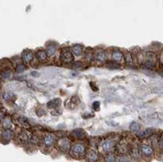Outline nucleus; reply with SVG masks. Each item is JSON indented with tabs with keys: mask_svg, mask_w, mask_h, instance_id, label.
Instances as JSON below:
<instances>
[{
	"mask_svg": "<svg viewBox=\"0 0 163 162\" xmlns=\"http://www.w3.org/2000/svg\"><path fill=\"white\" fill-rule=\"evenodd\" d=\"M85 151H86L85 146L81 144V143H78V144H75L71 148L70 154L74 158H80V157H82V156H84Z\"/></svg>",
	"mask_w": 163,
	"mask_h": 162,
	"instance_id": "f257e3e1",
	"label": "nucleus"
},
{
	"mask_svg": "<svg viewBox=\"0 0 163 162\" xmlns=\"http://www.w3.org/2000/svg\"><path fill=\"white\" fill-rule=\"evenodd\" d=\"M58 147L63 152H66L71 148V143L67 139H61L58 141Z\"/></svg>",
	"mask_w": 163,
	"mask_h": 162,
	"instance_id": "f03ea898",
	"label": "nucleus"
},
{
	"mask_svg": "<svg viewBox=\"0 0 163 162\" xmlns=\"http://www.w3.org/2000/svg\"><path fill=\"white\" fill-rule=\"evenodd\" d=\"M140 151L142 155L145 157H151L153 154L152 147L148 144H142L140 147Z\"/></svg>",
	"mask_w": 163,
	"mask_h": 162,
	"instance_id": "7ed1b4c3",
	"label": "nucleus"
},
{
	"mask_svg": "<svg viewBox=\"0 0 163 162\" xmlns=\"http://www.w3.org/2000/svg\"><path fill=\"white\" fill-rule=\"evenodd\" d=\"M98 154L96 151H94L93 149L88 150L86 154V159L88 162H96L98 161Z\"/></svg>",
	"mask_w": 163,
	"mask_h": 162,
	"instance_id": "20e7f679",
	"label": "nucleus"
},
{
	"mask_svg": "<svg viewBox=\"0 0 163 162\" xmlns=\"http://www.w3.org/2000/svg\"><path fill=\"white\" fill-rule=\"evenodd\" d=\"M61 59L62 61H64L65 63H69V62L72 61V60H73L72 53L70 52V50L69 49H65L62 51L61 55Z\"/></svg>",
	"mask_w": 163,
	"mask_h": 162,
	"instance_id": "39448f33",
	"label": "nucleus"
},
{
	"mask_svg": "<svg viewBox=\"0 0 163 162\" xmlns=\"http://www.w3.org/2000/svg\"><path fill=\"white\" fill-rule=\"evenodd\" d=\"M112 147H113V143L110 140H106L104 141L101 145H100V148H101L102 151L104 152H108L112 150Z\"/></svg>",
	"mask_w": 163,
	"mask_h": 162,
	"instance_id": "423d86ee",
	"label": "nucleus"
},
{
	"mask_svg": "<svg viewBox=\"0 0 163 162\" xmlns=\"http://www.w3.org/2000/svg\"><path fill=\"white\" fill-rule=\"evenodd\" d=\"M54 143V137L51 134H47L45 137L43 138V144L46 147H51Z\"/></svg>",
	"mask_w": 163,
	"mask_h": 162,
	"instance_id": "0eeeda50",
	"label": "nucleus"
},
{
	"mask_svg": "<svg viewBox=\"0 0 163 162\" xmlns=\"http://www.w3.org/2000/svg\"><path fill=\"white\" fill-rule=\"evenodd\" d=\"M153 133V129H148L146 130H144V131H138L137 132V136L140 137L141 139H144V138H146L148 136L151 135Z\"/></svg>",
	"mask_w": 163,
	"mask_h": 162,
	"instance_id": "6e6552de",
	"label": "nucleus"
},
{
	"mask_svg": "<svg viewBox=\"0 0 163 162\" xmlns=\"http://www.w3.org/2000/svg\"><path fill=\"white\" fill-rule=\"evenodd\" d=\"M94 57L96 60L98 61H104L105 59H106V55H105V52L103 51V50H99L95 53Z\"/></svg>",
	"mask_w": 163,
	"mask_h": 162,
	"instance_id": "1a4fd4ad",
	"label": "nucleus"
},
{
	"mask_svg": "<svg viewBox=\"0 0 163 162\" xmlns=\"http://www.w3.org/2000/svg\"><path fill=\"white\" fill-rule=\"evenodd\" d=\"M37 58L39 61H46L47 60V52L44 50H39L37 52Z\"/></svg>",
	"mask_w": 163,
	"mask_h": 162,
	"instance_id": "9d476101",
	"label": "nucleus"
},
{
	"mask_svg": "<svg viewBox=\"0 0 163 162\" xmlns=\"http://www.w3.org/2000/svg\"><path fill=\"white\" fill-rule=\"evenodd\" d=\"M23 59L25 63H29L33 60V54L30 51H25L23 54Z\"/></svg>",
	"mask_w": 163,
	"mask_h": 162,
	"instance_id": "9b49d317",
	"label": "nucleus"
},
{
	"mask_svg": "<svg viewBox=\"0 0 163 162\" xmlns=\"http://www.w3.org/2000/svg\"><path fill=\"white\" fill-rule=\"evenodd\" d=\"M82 47L79 45H76V46H73L72 47V51H73V54H75L76 56H80L82 53Z\"/></svg>",
	"mask_w": 163,
	"mask_h": 162,
	"instance_id": "f8f14e48",
	"label": "nucleus"
},
{
	"mask_svg": "<svg viewBox=\"0 0 163 162\" xmlns=\"http://www.w3.org/2000/svg\"><path fill=\"white\" fill-rule=\"evenodd\" d=\"M73 134L78 139H82L85 136V132L82 129H76L73 132Z\"/></svg>",
	"mask_w": 163,
	"mask_h": 162,
	"instance_id": "ddd939ff",
	"label": "nucleus"
},
{
	"mask_svg": "<svg viewBox=\"0 0 163 162\" xmlns=\"http://www.w3.org/2000/svg\"><path fill=\"white\" fill-rule=\"evenodd\" d=\"M112 60H116V61H120V60H122L123 55H122L121 52H119V51H115V52L112 53Z\"/></svg>",
	"mask_w": 163,
	"mask_h": 162,
	"instance_id": "4468645a",
	"label": "nucleus"
},
{
	"mask_svg": "<svg viewBox=\"0 0 163 162\" xmlns=\"http://www.w3.org/2000/svg\"><path fill=\"white\" fill-rule=\"evenodd\" d=\"M104 161L105 162H116V157L112 153H108L104 157Z\"/></svg>",
	"mask_w": 163,
	"mask_h": 162,
	"instance_id": "2eb2a0df",
	"label": "nucleus"
},
{
	"mask_svg": "<svg viewBox=\"0 0 163 162\" xmlns=\"http://www.w3.org/2000/svg\"><path fill=\"white\" fill-rule=\"evenodd\" d=\"M2 138L3 139L9 140L11 138V132L10 130H5L2 134Z\"/></svg>",
	"mask_w": 163,
	"mask_h": 162,
	"instance_id": "dca6fc26",
	"label": "nucleus"
},
{
	"mask_svg": "<svg viewBox=\"0 0 163 162\" xmlns=\"http://www.w3.org/2000/svg\"><path fill=\"white\" fill-rule=\"evenodd\" d=\"M60 103H61V100H58V99H56V100H51L50 103H48L47 105H48L49 108H55V107L58 106L60 104Z\"/></svg>",
	"mask_w": 163,
	"mask_h": 162,
	"instance_id": "f3484780",
	"label": "nucleus"
},
{
	"mask_svg": "<svg viewBox=\"0 0 163 162\" xmlns=\"http://www.w3.org/2000/svg\"><path fill=\"white\" fill-rule=\"evenodd\" d=\"M29 139H30V138L29 137L27 133H25V132L21 133V135H20V140H21L22 143H26V142H28V140Z\"/></svg>",
	"mask_w": 163,
	"mask_h": 162,
	"instance_id": "a211bd4d",
	"label": "nucleus"
},
{
	"mask_svg": "<svg viewBox=\"0 0 163 162\" xmlns=\"http://www.w3.org/2000/svg\"><path fill=\"white\" fill-rule=\"evenodd\" d=\"M130 129L133 132H136L140 129V125L138 123L133 122L130 125Z\"/></svg>",
	"mask_w": 163,
	"mask_h": 162,
	"instance_id": "6ab92c4d",
	"label": "nucleus"
},
{
	"mask_svg": "<svg viewBox=\"0 0 163 162\" xmlns=\"http://www.w3.org/2000/svg\"><path fill=\"white\" fill-rule=\"evenodd\" d=\"M56 46H47V54H49V55H53L55 52H56Z\"/></svg>",
	"mask_w": 163,
	"mask_h": 162,
	"instance_id": "aec40b11",
	"label": "nucleus"
},
{
	"mask_svg": "<svg viewBox=\"0 0 163 162\" xmlns=\"http://www.w3.org/2000/svg\"><path fill=\"white\" fill-rule=\"evenodd\" d=\"M3 126L5 129H10L11 127V122L9 119H6L3 123Z\"/></svg>",
	"mask_w": 163,
	"mask_h": 162,
	"instance_id": "412c9836",
	"label": "nucleus"
},
{
	"mask_svg": "<svg viewBox=\"0 0 163 162\" xmlns=\"http://www.w3.org/2000/svg\"><path fill=\"white\" fill-rule=\"evenodd\" d=\"M119 162H130V157L127 156H122L119 158Z\"/></svg>",
	"mask_w": 163,
	"mask_h": 162,
	"instance_id": "4be33fe9",
	"label": "nucleus"
},
{
	"mask_svg": "<svg viewBox=\"0 0 163 162\" xmlns=\"http://www.w3.org/2000/svg\"><path fill=\"white\" fill-rule=\"evenodd\" d=\"M25 70V67L24 65H18L17 68V72L18 73H23Z\"/></svg>",
	"mask_w": 163,
	"mask_h": 162,
	"instance_id": "5701e85b",
	"label": "nucleus"
},
{
	"mask_svg": "<svg viewBox=\"0 0 163 162\" xmlns=\"http://www.w3.org/2000/svg\"><path fill=\"white\" fill-rule=\"evenodd\" d=\"M11 76V72L10 71H5L2 73V78H8Z\"/></svg>",
	"mask_w": 163,
	"mask_h": 162,
	"instance_id": "b1692460",
	"label": "nucleus"
},
{
	"mask_svg": "<svg viewBox=\"0 0 163 162\" xmlns=\"http://www.w3.org/2000/svg\"><path fill=\"white\" fill-rule=\"evenodd\" d=\"M159 147H160L161 149H163V134L161 136L160 139H159Z\"/></svg>",
	"mask_w": 163,
	"mask_h": 162,
	"instance_id": "393cba45",
	"label": "nucleus"
},
{
	"mask_svg": "<svg viewBox=\"0 0 163 162\" xmlns=\"http://www.w3.org/2000/svg\"><path fill=\"white\" fill-rule=\"evenodd\" d=\"M11 97H12V95H11V94H7V95H5V100L6 98H7V100H10V99H11Z\"/></svg>",
	"mask_w": 163,
	"mask_h": 162,
	"instance_id": "a878e982",
	"label": "nucleus"
},
{
	"mask_svg": "<svg viewBox=\"0 0 163 162\" xmlns=\"http://www.w3.org/2000/svg\"><path fill=\"white\" fill-rule=\"evenodd\" d=\"M162 61L163 62V52H162Z\"/></svg>",
	"mask_w": 163,
	"mask_h": 162,
	"instance_id": "bb28decb",
	"label": "nucleus"
},
{
	"mask_svg": "<svg viewBox=\"0 0 163 162\" xmlns=\"http://www.w3.org/2000/svg\"><path fill=\"white\" fill-rule=\"evenodd\" d=\"M160 74H161V76H162V77H163V72H161Z\"/></svg>",
	"mask_w": 163,
	"mask_h": 162,
	"instance_id": "cd10ccee",
	"label": "nucleus"
}]
</instances>
